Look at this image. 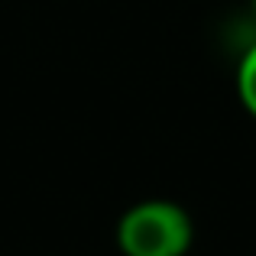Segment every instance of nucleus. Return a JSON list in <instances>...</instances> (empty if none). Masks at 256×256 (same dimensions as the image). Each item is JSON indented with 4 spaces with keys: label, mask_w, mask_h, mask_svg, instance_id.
Here are the masks:
<instances>
[{
    "label": "nucleus",
    "mask_w": 256,
    "mask_h": 256,
    "mask_svg": "<svg viewBox=\"0 0 256 256\" xmlns=\"http://www.w3.org/2000/svg\"><path fill=\"white\" fill-rule=\"evenodd\" d=\"M237 98L244 104V110L256 120V39L244 49L237 62Z\"/></svg>",
    "instance_id": "f03ea898"
},
{
    "label": "nucleus",
    "mask_w": 256,
    "mask_h": 256,
    "mask_svg": "<svg viewBox=\"0 0 256 256\" xmlns=\"http://www.w3.org/2000/svg\"><path fill=\"white\" fill-rule=\"evenodd\" d=\"M253 13H256V0H253Z\"/></svg>",
    "instance_id": "7ed1b4c3"
},
{
    "label": "nucleus",
    "mask_w": 256,
    "mask_h": 256,
    "mask_svg": "<svg viewBox=\"0 0 256 256\" xmlns=\"http://www.w3.org/2000/svg\"><path fill=\"white\" fill-rule=\"evenodd\" d=\"M194 244L192 214L169 198H146L126 208L117 224L124 256H185Z\"/></svg>",
    "instance_id": "f257e3e1"
}]
</instances>
